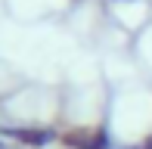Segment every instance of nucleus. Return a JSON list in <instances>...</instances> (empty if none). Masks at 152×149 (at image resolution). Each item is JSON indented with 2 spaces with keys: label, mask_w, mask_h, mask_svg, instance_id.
<instances>
[{
  "label": "nucleus",
  "mask_w": 152,
  "mask_h": 149,
  "mask_svg": "<svg viewBox=\"0 0 152 149\" xmlns=\"http://www.w3.org/2000/svg\"><path fill=\"white\" fill-rule=\"evenodd\" d=\"M112 3H137V0H112Z\"/></svg>",
  "instance_id": "7ed1b4c3"
},
{
  "label": "nucleus",
  "mask_w": 152,
  "mask_h": 149,
  "mask_svg": "<svg viewBox=\"0 0 152 149\" xmlns=\"http://www.w3.org/2000/svg\"><path fill=\"white\" fill-rule=\"evenodd\" d=\"M137 149H152V134H146V137H143V143L137 146Z\"/></svg>",
  "instance_id": "f03ea898"
},
{
  "label": "nucleus",
  "mask_w": 152,
  "mask_h": 149,
  "mask_svg": "<svg viewBox=\"0 0 152 149\" xmlns=\"http://www.w3.org/2000/svg\"><path fill=\"white\" fill-rule=\"evenodd\" d=\"M68 149H109V137L102 127H75V131L62 134Z\"/></svg>",
  "instance_id": "f257e3e1"
}]
</instances>
